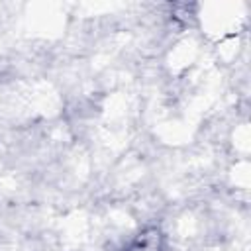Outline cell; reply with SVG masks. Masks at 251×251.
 Listing matches in <instances>:
<instances>
[{
	"instance_id": "6da1fadb",
	"label": "cell",
	"mask_w": 251,
	"mask_h": 251,
	"mask_svg": "<svg viewBox=\"0 0 251 251\" xmlns=\"http://www.w3.org/2000/svg\"><path fill=\"white\" fill-rule=\"evenodd\" d=\"M124 251H163V233L159 227H147Z\"/></svg>"
}]
</instances>
